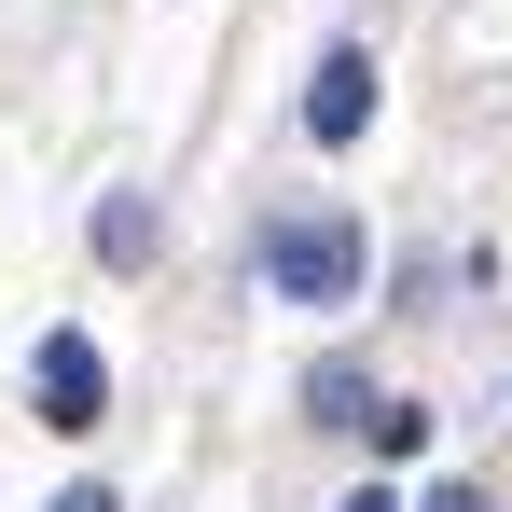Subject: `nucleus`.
Here are the masks:
<instances>
[{
	"label": "nucleus",
	"instance_id": "nucleus-1",
	"mask_svg": "<svg viewBox=\"0 0 512 512\" xmlns=\"http://www.w3.org/2000/svg\"><path fill=\"white\" fill-rule=\"evenodd\" d=\"M263 277H277L291 305H346V291H360V222H333V208H291V222L263 236Z\"/></svg>",
	"mask_w": 512,
	"mask_h": 512
},
{
	"label": "nucleus",
	"instance_id": "nucleus-2",
	"mask_svg": "<svg viewBox=\"0 0 512 512\" xmlns=\"http://www.w3.org/2000/svg\"><path fill=\"white\" fill-rule=\"evenodd\" d=\"M360 125H374V56H360V42H333V56H319V84H305V139H319V153H346Z\"/></svg>",
	"mask_w": 512,
	"mask_h": 512
},
{
	"label": "nucleus",
	"instance_id": "nucleus-3",
	"mask_svg": "<svg viewBox=\"0 0 512 512\" xmlns=\"http://www.w3.org/2000/svg\"><path fill=\"white\" fill-rule=\"evenodd\" d=\"M28 388H42V429H97V402H111V374H97V346H84V333H42Z\"/></svg>",
	"mask_w": 512,
	"mask_h": 512
},
{
	"label": "nucleus",
	"instance_id": "nucleus-4",
	"mask_svg": "<svg viewBox=\"0 0 512 512\" xmlns=\"http://www.w3.org/2000/svg\"><path fill=\"white\" fill-rule=\"evenodd\" d=\"M305 402H319V429H360V360H319Z\"/></svg>",
	"mask_w": 512,
	"mask_h": 512
},
{
	"label": "nucleus",
	"instance_id": "nucleus-5",
	"mask_svg": "<svg viewBox=\"0 0 512 512\" xmlns=\"http://www.w3.org/2000/svg\"><path fill=\"white\" fill-rule=\"evenodd\" d=\"M139 250H153V222H139V208L111 194V208H97V263H139Z\"/></svg>",
	"mask_w": 512,
	"mask_h": 512
},
{
	"label": "nucleus",
	"instance_id": "nucleus-6",
	"mask_svg": "<svg viewBox=\"0 0 512 512\" xmlns=\"http://www.w3.org/2000/svg\"><path fill=\"white\" fill-rule=\"evenodd\" d=\"M360 429H374V457H416V443H429V416H416V402H374Z\"/></svg>",
	"mask_w": 512,
	"mask_h": 512
},
{
	"label": "nucleus",
	"instance_id": "nucleus-7",
	"mask_svg": "<svg viewBox=\"0 0 512 512\" xmlns=\"http://www.w3.org/2000/svg\"><path fill=\"white\" fill-rule=\"evenodd\" d=\"M416 512H499V499H485V485H429Z\"/></svg>",
	"mask_w": 512,
	"mask_h": 512
},
{
	"label": "nucleus",
	"instance_id": "nucleus-8",
	"mask_svg": "<svg viewBox=\"0 0 512 512\" xmlns=\"http://www.w3.org/2000/svg\"><path fill=\"white\" fill-rule=\"evenodd\" d=\"M56 512H111V485H70V499H56Z\"/></svg>",
	"mask_w": 512,
	"mask_h": 512
},
{
	"label": "nucleus",
	"instance_id": "nucleus-9",
	"mask_svg": "<svg viewBox=\"0 0 512 512\" xmlns=\"http://www.w3.org/2000/svg\"><path fill=\"white\" fill-rule=\"evenodd\" d=\"M346 512H402V499H388V485H360V499H346Z\"/></svg>",
	"mask_w": 512,
	"mask_h": 512
}]
</instances>
